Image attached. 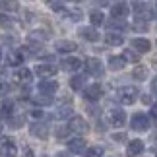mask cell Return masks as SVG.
Returning a JSON list of instances; mask_svg holds the SVG:
<instances>
[{
  "instance_id": "cell-1",
  "label": "cell",
  "mask_w": 157,
  "mask_h": 157,
  "mask_svg": "<svg viewBox=\"0 0 157 157\" xmlns=\"http://www.w3.org/2000/svg\"><path fill=\"white\" fill-rule=\"evenodd\" d=\"M138 93L140 91H138L136 86H124V87L118 89V101L124 105H132L138 99Z\"/></svg>"
},
{
  "instance_id": "cell-2",
  "label": "cell",
  "mask_w": 157,
  "mask_h": 157,
  "mask_svg": "<svg viewBox=\"0 0 157 157\" xmlns=\"http://www.w3.org/2000/svg\"><path fill=\"white\" fill-rule=\"evenodd\" d=\"M130 126H132V130L146 132V130L149 128V118H147V114H144V113H136V114H132Z\"/></svg>"
},
{
  "instance_id": "cell-3",
  "label": "cell",
  "mask_w": 157,
  "mask_h": 157,
  "mask_svg": "<svg viewBox=\"0 0 157 157\" xmlns=\"http://www.w3.org/2000/svg\"><path fill=\"white\" fill-rule=\"evenodd\" d=\"M86 68H87L89 74L95 76V78H101L105 74V66H103V62H101L99 58H87L86 60Z\"/></svg>"
},
{
  "instance_id": "cell-4",
  "label": "cell",
  "mask_w": 157,
  "mask_h": 157,
  "mask_svg": "<svg viewBox=\"0 0 157 157\" xmlns=\"http://www.w3.org/2000/svg\"><path fill=\"white\" fill-rule=\"evenodd\" d=\"M68 130L70 132H76V134H86V132L89 130V126L86 122V118L82 117H72L70 122H68Z\"/></svg>"
},
{
  "instance_id": "cell-5",
  "label": "cell",
  "mask_w": 157,
  "mask_h": 157,
  "mask_svg": "<svg viewBox=\"0 0 157 157\" xmlns=\"http://www.w3.org/2000/svg\"><path fill=\"white\" fill-rule=\"evenodd\" d=\"M134 16H136V20L147 21V20H151V17H153V10L149 8L147 4L140 2V4H136V6H134Z\"/></svg>"
},
{
  "instance_id": "cell-6",
  "label": "cell",
  "mask_w": 157,
  "mask_h": 157,
  "mask_svg": "<svg viewBox=\"0 0 157 157\" xmlns=\"http://www.w3.org/2000/svg\"><path fill=\"white\" fill-rule=\"evenodd\" d=\"M109 122H111L113 126H122L126 122V113L122 111V109H111L107 114Z\"/></svg>"
},
{
  "instance_id": "cell-7",
  "label": "cell",
  "mask_w": 157,
  "mask_h": 157,
  "mask_svg": "<svg viewBox=\"0 0 157 157\" xmlns=\"http://www.w3.org/2000/svg\"><path fill=\"white\" fill-rule=\"evenodd\" d=\"M29 130H31V136L39 138V140H47L49 138V126L45 122H33L29 126Z\"/></svg>"
},
{
  "instance_id": "cell-8",
  "label": "cell",
  "mask_w": 157,
  "mask_h": 157,
  "mask_svg": "<svg viewBox=\"0 0 157 157\" xmlns=\"http://www.w3.org/2000/svg\"><path fill=\"white\" fill-rule=\"evenodd\" d=\"M87 101H97L101 99V95H103V87H101V83H91V86L86 87V91H83Z\"/></svg>"
},
{
  "instance_id": "cell-9",
  "label": "cell",
  "mask_w": 157,
  "mask_h": 157,
  "mask_svg": "<svg viewBox=\"0 0 157 157\" xmlns=\"http://www.w3.org/2000/svg\"><path fill=\"white\" fill-rule=\"evenodd\" d=\"M0 151L4 157H14L16 155V144L12 138H2L0 140Z\"/></svg>"
},
{
  "instance_id": "cell-10",
  "label": "cell",
  "mask_w": 157,
  "mask_h": 157,
  "mask_svg": "<svg viewBox=\"0 0 157 157\" xmlns=\"http://www.w3.org/2000/svg\"><path fill=\"white\" fill-rule=\"evenodd\" d=\"M132 49H134V52H138V54L149 52V51H151V43H149L147 39L136 37V39H132Z\"/></svg>"
},
{
  "instance_id": "cell-11",
  "label": "cell",
  "mask_w": 157,
  "mask_h": 157,
  "mask_svg": "<svg viewBox=\"0 0 157 157\" xmlns=\"http://www.w3.org/2000/svg\"><path fill=\"white\" fill-rule=\"evenodd\" d=\"M56 89H58V83L54 80H45V82L39 83V93H43V95H51L52 97L56 93Z\"/></svg>"
},
{
  "instance_id": "cell-12",
  "label": "cell",
  "mask_w": 157,
  "mask_h": 157,
  "mask_svg": "<svg viewBox=\"0 0 157 157\" xmlns=\"http://www.w3.org/2000/svg\"><path fill=\"white\" fill-rule=\"evenodd\" d=\"M128 14H130V8L126 4H122V2H120V4H114L113 8H111V16L114 17V20H124Z\"/></svg>"
},
{
  "instance_id": "cell-13",
  "label": "cell",
  "mask_w": 157,
  "mask_h": 157,
  "mask_svg": "<svg viewBox=\"0 0 157 157\" xmlns=\"http://www.w3.org/2000/svg\"><path fill=\"white\" fill-rule=\"evenodd\" d=\"M35 74L39 78H52L56 74V68H54V64H39L35 68Z\"/></svg>"
},
{
  "instance_id": "cell-14",
  "label": "cell",
  "mask_w": 157,
  "mask_h": 157,
  "mask_svg": "<svg viewBox=\"0 0 157 157\" xmlns=\"http://www.w3.org/2000/svg\"><path fill=\"white\" fill-rule=\"evenodd\" d=\"M68 151L70 153H83L86 151V140L83 138H74L68 142Z\"/></svg>"
},
{
  "instance_id": "cell-15",
  "label": "cell",
  "mask_w": 157,
  "mask_h": 157,
  "mask_svg": "<svg viewBox=\"0 0 157 157\" xmlns=\"http://www.w3.org/2000/svg\"><path fill=\"white\" fill-rule=\"evenodd\" d=\"M62 68L66 72H78L82 68V60L76 58V56H70V58H64L62 60Z\"/></svg>"
},
{
  "instance_id": "cell-16",
  "label": "cell",
  "mask_w": 157,
  "mask_h": 157,
  "mask_svg": "<svg viewBox=\"0 0 157 157\" xmlns=\"http://www.w3.org/2000/svg\"><path fill=\"white\" fill-rule=\"evenodd\" d=\"M80 37L86 39V41H89V43H95L101 35L97 33V29H95V27H82L80 29Z\"/></svg>"
},
{
  "instance_id": "cell-17",
  "label": "cell",
  "mask_w": 157,
  "mask_h": 157,
  "mask_svg": "<svg viewBox=\"0 0 157 157\" xmlns=\"http://www.w3.org/2000/svg\"><path fill=\"white\" fill-rule=\"evenodd\" d=\"M144 151V142L142 140H132L128 144V147H126V153H128V157H136L140 155Z\"/></svg>"
},
{
  "instance_id": "cell-18",
  "label": "cell",
  "mask_w": 157,
  "mask_h": 157,
  "mask_svg": "<svg viewBox=\"0 0 157 157\" xmlns=\"http://www.w3.org/2000/svg\"><path fill=\"white\" fill-rule=\"evenodd\" d=\"M54 49L58 52H74L78 49V45L74 41H56V43H54Z\"/></svg>"
},
{
  "instance_id": "cell-19",
  "label": "cell",
  "mask_w": 157,
  "mask_h": 157,
  "mask_svg": "<svg viewBox=\"0 0 157 157\" xmlns=\"http://www.w3.org/2000/svg\"><path fill=\"white\" fill-rule=\"evenodd\" d=\"M105 43L107 45H111V47H120L124 43V37L120 33H114V31H109L107 35H105Z\"/></svg>"
},
{
  "instance_id": "cell-20",
  "label": "cell",
  "mask_w": 157,
  "mask_h": 157,
  "mask_svg": "<svg viewBox=\"0 0 157 157\" xmlns=\"http://www.w3.org/2000/svg\"><path fill=\"white\" fill-rule=\"evenodd\" d=\"M14 101L12 99H4L2 103H0V117H4V118H10L12 117V113H14Z\"/></svg>"
},
{
  "instance_id": "cell-21",
  "label": "cell",
  "mask_w": 157,
  "mask_h": 157,
  "mask_svg": "<svg viewBox=\"0 0 157 157\" xmlns=\"http://www.w3.org/2000/svg\"><path fill=\"white\" fill-rule=\"evenodd\" d=\"M31 78H33V74H31V70H29V68H17L16 70V80L17 82L29 83V82H31Z\"/></svg>"
},
{
  "instance_id": "cell-22",
  "label": "cell",
  "mask_w": 157,
  "mask_h": 157,
  "mask_svg": "<svg viewBox=\"0 0 157 157\" xmlns=\"http://www.w3.org/2000/svg\"><path fill=\"white\" fill-rule=\"evenodd\" d=\"M0 10L2 12H17L20 2L17 0H0Z\"/></svg>"
},
{
  "instance_id": "cell-23",
  "label": "cell",
  "mask_w": 157,
  "mask_h": 157,
  "mask_svg": "<svg viewBox=\"0 0 157 157\" xmlns=\"http://www.w3.org/2000/svg\"><path fill=\"white\" fill-rule=\"evenodd\" d=\"M124 66H126V62H124L122 56H111V58H109V68L114 70V72H117V70H122Z\"/></svg>"
},
{
  "instance_id": "cell-24",
  "label": "cell",
  "mask_w": 157,
  "mask_h": 157,
  "mask_svg": "<svg viewBox=\"0 0 157 157\" xmlns=\"http://www.w3.org/2000/svg\"><path fill=\"white\" fill-rule=\"evenodd\" d=\"M83 86H86V74H78L70 80V87L72 89H83Z\"/></svg>"
},
{
  "instance_id": "cell-25",
  "label": "cell",
  "mask_w": 157,
  "mask_h": 157,
  "mask_svg": "<svg viewBox=\"0 0 157 157\" xmlns=\"http://www.w3.org/2000/svg\"><path fill=\"white\" fill-rule=\"evenodd\" d=\"M89 21L93 23V25H101V23H105V16L101 10H93L89 12Z\"/></svg>"
},
{
  "instance_id": "cell-26",
  "label": "cell",
  "mask_w": 157,
  "mask_h": 157,
  "mask_svg": "<svg viewBox=\"0 0 157 157\" xmlns=\"http://www.w3.org/2000/svg\"><path fill=\"white\" fill-rule=\"evenodd\" d=\"M23 62V54L20 51H14V52H8V64L12 66H20Z\"/></svg>"
},
{
  "instance_id": "cell-27",
  "label": "cell",
  "mask_w": 157,
  "mask_h": 157,
  "mask_svg": "<svg viewBox=\"0 0 157 157\" xmlns=\"http://www.w3.org/2000/svg\"><path fill=\"white\" fill-rule=\"evenodd\" d=\"M132 78L138 82H144V80H147V68L146 66H140V68H134L132 70Z\"/></svg>"
},
{
  "instance_id": "cell-28",
  "label": "cell",
  "mask_w": 157,
  "mask_h": 157,
  "mask_svg": "<svg viewBox=\"0 0 157 157\" xmlns=\"http://www.w3.org/2000/svg\"><path fill=\"white\" fill-rule=\"evenodd\" d=\"M107 25H109V29H111V31H114V29H118V31H124V29L128 27L122 20H114V17H113V21L107 23Z\"/></svg>"
},
{
  "instance_id": "cell-29",
  "label": "cell",
  "mask_w": 157,
  "mask_h": 157,
  "mask_svg": "<svg viewBox=\"0 0 157 157\" xmlns=\"http://www.w3.org/2000/svg\"><path fill=\"white\" fill-rule=\"evenodd\" d=\"M101 155H103V147L101 146H93L87 151H83V157H101Z\"/></svg>"
},
{
  "instance_id": "cell-30",
  "label": "cell",
  "mask_w": 157,
  "mask_h": 157,
  "mask_svg": "<svg viewBox=\"0 0 157 157\" xmlns=\"http://www.w3.org/2000/svg\"><path fill=\"white\" fill-rule=\"evenodd\" d=\"M33 101H35L37 105H52V97H51V95H43V93L35 95Z\"/></svg>"
},
{
  "instance_id": "cell-31",
  "label": "cell",
  "mask_w": 157,
  "mask_h": 157,
  "mask_svg": "<svg viewBox=\"0 0 157 157\" xmlns=\"http://www.w3.org/2000/svg\"><path fill=\"white\" fill-rule=\"evenodd\" d=\"M122 58H124V62H138V60H140V54L132 52V49H128V51H124Z\"/></svg>"
},
{
  "instance_id": "cell-32",
  "label": "cell",
  "mask_w": 157,
  "mask_h": 157,
  "mask_svg": "<svg viewBox=\"0 0 157 157\" xmlns=\"http://www.w3.org/2000/svg\"><path fill=\"white\" fill-rule=\"evenodd\" d=\"M70 114H72V107L66 105V107H60L54 117H56V118H70Z\"/></svg>"
},
{
  "instance_id": "cell-33",
  "label": "cell",
  "mask_w": 157,
  "mask_h": 157,
  "mask_svg": "<svg viewBox=\"0 0 157 157\" xmlns=\"http://www.w3.org/2000/svg\"><path fill=\"white\" fill-rule=\"evenodd\" d=\"M64 17H66V20H70V21H80L82 20V12H78V10L64 12Z\"/></svg>"
},
{
  "instance_id": "cell-34",
  "label": "cell",
  "mask_w": 157,
  "mask_h": 157,
  "mask_svg": "<svg viewBox=\"0 0 157 157\" xmlns=\"http://www.w3.org/2000/svg\"><path fill=\"white\" fill-rule=\"evenodd\" d=\"M47 35H49V33H47V31H31V33H29V39H31V41H47V39H49V37H47Z\"/></svg>"
},
{
  "instance_id": "cell-35",
  "label": "cell",
  "mask_w": 157,
  "mask_h": 157,
  "mask_svg": "<svg viewBox=\"0 0 157 157\" xmlns=\"http://www.w3.org/2000/svg\"><path fill=\"white\" fill-rule=\"evenodd\" d=\"M14 25V20H12V17H8L6 14H0V27H12Z\"/></svg>"
},
{
  "instance_id": "cell-36",
  "label": "cell",
  "mask_w": 157,
  "mask_h": 157,
  "mask_svg": "<svg viewBox=\"0 0 157 157\" xmlns=\"http://www.w3.org/2000/svg\"><path fill=\"white\" fill-rule=\"evenodd\" d=\"M47 2H49V6L52 10H56V12H60L62 6H64V0H47Z\"/></svg>"
},
{
  "instance_id": "cell-37",
  "label": "cell",
  "mask_w": 157,
  "mask_h": 157,
  "mask_svg": "<svg viewBox=\"0 0 157 157\" xmlns=\"http://www.w3.org/2000/svg\"><path fill=\"white\" fill-rule=\"evenodd\" d=\"M8 124L12 126V128H20V126L23 124V118H12V120H10Z\"/></svg>"
},
{
  "instance_id": "cell-38",
  "label": "cell",
  "mask_w": 157,
  "mask_h": 157,
  "mask_svg": "<svg viewBox=\"0 0 157 157\" xmlns=\"http://www.w3.org/2000/svg\"><path fill=\"white\" fill-rule=\"evenodd\" d=\"M68 132H70L68 128H56V138H64Z\"/></svg>"
},
{
  "instance_id": "cell-39",
  "label": "cell",
  "mask_w": 157,
  "mask_h": 157,
  "mask_svg": "<svg viewBox=\"0 0 157 157\" xmlns=\"http://www.w3.org/2000/svg\"><path fill=\"white\" fill-rule=\"evenodd\" d=\"M23 157H35V153H33V149L31 147H23Z\"/></svg>"
},
{
  "instance_id": "cell-40",
  "label": "cell",
  "mask_w": 157,
  "mask_h": 157,
  "mask_svg": "<svg viewBox=\"0 0 157 157\" xmlns=\"http://www.w3.org/2000/svg\"><path fill=\"white\" fill-rule=\"evenodd\" d=\"M113 140H114V142H124V140H126V136H124V134H114V136H113Z\"/></svg>"
},
{
  "instance_id": "cell-41",
  "label": "cell",
  "mask_w": 157,
  "mask_h": 157,
  "mask_svg": "<svg viewBox=\"0 0 157 157\" xmlns=\"http://www.w3.org/2000/svg\"><path fill=\"white\" fill-rule=\"evenodd\" d=\"M43 114H45L43 111H33V113H31V117H33V118H43Z\"/></svg>"
},
{
  "instance_id": "cell-42",
  "label": "cell",
  "mask_w": 157,
  "mask_h": 157,
  "mask_svg": "<svg viewBox=\"0 0 157 157\" xmlns=\"http://www.w3.org/2000/svg\"><path fill=\"white\" fill-rule=\"evenodd\" d=\"M54 157H72V155H70V151H58Z\"/></svg>"
},
{
  "instance_id": "cell-43",
  "label": "cell",
  "mask_w": 157,
  "mask_h": 157,
  "mask_svg": "<svg viewBox=\"0 0 157 157\" xmlns=\"http://www.w3.org/2000/svg\"><path fill=\"white\" fill-rule=\"evenodd\" d=\"M157 117V109L155 107H151V118H155Z\"/></svg>"
},
{
  "instance_id": "cell-44",
  "label": "cell",
  "mask_w": 157,
  "mask_h": 157,
  "mask_svg": "<svg viewBox=\"0 0 157 157\" xmlns=\"http://www.w3.org/2000/svg\"><path fill=\"white\" fill-rule=\"evenodd\" d=\"M2 41H4V43H12V41H14V39H12V37H8V35H6V37H4Z\"/></svg>"
},
{
  "instance_id": "cell-45",
  "label": "cell",
  "mask_w": 157,
  "mask_h": 157,
  "mask_svg": "<svg viewBox=\"0 0 157 157\" xmlns=\"http://www.w3.org/2000/svg\"><path fill=\"white\" fill-rule=\"evenodd\" d=\"M2 128H4V126H2V122H0V134H2Z\"/></svg>"
},
{
  "instance_id": "cell-46",
  "label": "cell",
  "mask_w": 157,
  "mask_h": 157,
  "mask_svg": "<svg viewBox=\"0 0 157 157\" xmlns=\"http://www.w3.org/2000/svg\"><path fill=\"white\" fill-rule=\"evenodd\" d=\"M0 56H2V49H0Z\"/></svg>"
},
{
  "instance_id": "cell-47",
  "label": "cell",
  "mask_w": 157,
  "mask_h": 157,
  "mask_svg": "<svg viewBox=\"0 0 157 157\" xmlns=\"http://www.w3.org/2000/svg\"><path fill=\"white\" fill-rule=\"evenodd\" d=\"M76 2H80V0H76Z\"/></svg>"
}]
</instances>
